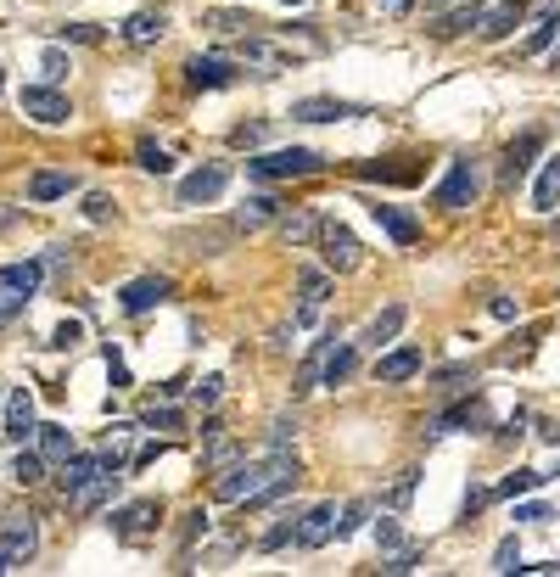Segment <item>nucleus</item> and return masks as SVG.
<instances>
[{"instance_id": "f257e3e1", "label": "nucleus", "mask_w": 560, "mask_h": 577, "mask_svg": "<svg viewBox=\"0 0 560 577\" xmlns=\"http://www.w3.org/2000/svg\"><path fill=\"white\" fill-rule=\"evenodd\" d=\"M292 482H297V454L275 449L269 460L213 471V499H219V505H252V499H264V493H275V488H292Z\"/></svg>"}, {"instance_id": "f03ea898", "label": "nucleus", "mask_w": 560, "mask_h": 577, "mask_svg": "<svg viewBox=\"0 0 560 577\" xmlns=\"http://www.w3.org/2000/svg\"><path fill=\"white\" fill-rule=\"evenodd\" d=\"M325 169V157L320 152H308V146H286V152H264V157H247V174L252 180H308V174H320Z\"/></svg>"}, {"instance_id": "7ed1b4c3", "label": "nucleus", "mask_w": 560, "mask_h": 577, "mask_svg": "<svg viewBox=\"0 0 560 577\" xmlns=\"http://www.w3.org/2000/svg\"><path fill=\"white\" fill-rule=\"evenodd\" d=\"M236 62H252L258 68V79H275L280 68H297V62L308 57V51H292V45H275L264 29H247V34H236Z\"/></svg>"}, {"instance_id": "20e7f679", "label": "nucleus", "mask_w": 560, "mask_h": 577, "mask_svg": "<svg viewBox=\"0 0 560 577\" xmlns=\"http://www.w3.org/2000/svg\"><path fill=\"white\" fill-rule=\"evenodd\" d=\"M40 281H45V264H34V258H23V264H0V325H12L17 314L34 303Z\"/></svg>"}, {"instance_id": "39448f33", "label": "nucleus", "mask_w": 560, "mask_h": 577, "mask_svg": "<svg viewBox=\"0 0 560 577\" xmlns=\"http://www.w3.org/2000/svg\"><path fill=\"white\" fill-rule=\"evenodd\" d=\"M476 197H482V163H476V157H454L443 185L432 191V202L443 213H465V208H476Z\"/></svg>"}, {"instance_id": "423d86ee", "label": "nucleus", "mask_w": 560, "mask_h": 577, "mask_svg": "<svg viewBox=\"0 0 560 577\" xmlns=\"http://www.w3.org/2000/svg\"><path fill=\"white\" fill-rule=\"evenodd\" d=\"M314 247H320V258H325V269H331V275H353V269H359V258H364L359 236H353L342 219H320V241H314Z\"/></svg>"}, {"instance_id": "0eeeda50", "label": "nucleus", "mask_w": 560, "mask_h": 577, "mask_svg": "<svg viewBox=\"0 0 560 577\" xmlns=\"http://www.w3.org/2000/svg\"><path fill=\"white\" fill-rule=\"evenodd\" d=\"M34 549H40V527H34V516H12L6 527H0V577L17 572V566L34 561Z\"/></svg>"}, {"instance_id": "6e6552de", "label": "nucleus", "mask_w": 560, "mask_h": 577, "mask_svg": "<svg viewBox=\"0 0 560 577\" xmlns=\"http://www.w3.org/2000/svg\"><path fill=\"white\" fill-rule=\"evenodd\" d=\"M168 34V6L163 0H152V6H140V12H129L124 23H118V40L135 45V51H146V45H157Z\"/></svg>"}, {"instance_id": "1a4fd4ad", "label": "nucleus", "mask_w": 560, "mask_h": 577, "mask_svg": "<svg viewBox=\"0 0 560 577\" xmlns=\"http://www.w3.org/2000/svg\"><path fill=\"white\" fill-rule=\"evenodd\" d=\"M23 113L45 129H62L73 118V101L62 96L56 85H23Z\"/></svg>"}, {"instance_id": "9d476101", "label": "nucleus", "mask_w": 560, "mask_h": 577, "mask_svg": "<svg viewBox=\"0 0 560 577\" xmlns=\"http://www.w3.org/2000/svg\"><path fill=\"white\" fill-rule=\"evenodd\" d=\"M34 432H40V421H34V393H28V387H6V415H0V437H6V443H28Z\"/></svg>"}, {"instance_id": "9b49d317", "label": "nucleus", "mask_w": 560, "mask_h": 577, "mask_svg": "<svg viewBox=\"0 0 560 577\" xmlns=\"http://www.w3.org/2000/svg\"><path fill=\"white\" fill-rule=\"evenodd\" d=\"M325 297H331V269H303V275H297V314H292L297 331L320 320Z\"/></svg>"}, {"instance_id": "f8f14e48", "label": "nucleus", "mask_w": 560, "mask_h": 577, "mask_svg": "<svg viewBox=\"0 0 560 577\" xmlns=\"http://www.w3.org/2000/svg\"><path fill=\"white\" fill-rule=\"evenodd\" d=\"M224 185H230V169L224 163H202L180 180V208H202V202L224 197Z\"/></svg>"}, {"instance_id": "ddd939ff", "label": "nucleus", "mask_w": 560, "mask_h": 577, "mask_svg": "<svg viewBox=\"0 0 560 577\" xmlns=\"http://www.w3.org/2000/svg\"><path fill=\"white\" fill-rule=\"evenodd\" d=\"M292 118L297 124H348V118H364L359 101H336V96H303L292 101Z\"/></svg>"}, {"instance_id": "4468645a", "label": "nucleus", "mask_w": 560, "mask_h": 577, "mask_svg": "<svg viewBox=\"0 0 560 577\" xmlns=\"http://www.w3.org/2000/svg\"><path fill=\"white\" fill-rule=\"evenodd\" d=\"M157 521H163V505H157V499H135V505L112 510V533L129 538V544H140V538L157 533Z\"/></svg>"}, {"instance_id": "2eb2a0df", "label": "nucleus", "mask_w": 560, "mask_h": 577, "mask_svg": "<svg viewBox=\"0 0 560 577\" xmlns=\"http://www.w3.org/2000/svg\"><path fill=\"white\" fill-rule=\"evenodd\" d=\"M168 292H174V281H168V275H140V281H129L124 292H118V309L140 320V314H152Z\"/></svg>"}, {"instance_id": "dca6fc26", "label": "nucleus", "mask_w": 560, "mask_h": 577, "mask_svg": "<svg viewBox=\"0 0 560 577\" xmlns=\"http://www.w3.org/2000/svg\"><path fill=\"white\" fill-rule=\"evenodd\" d=\"M521 17H527L521 0H493V6H476V34H482V40H504V34L521 29Z\"/></svg>"}, {"instance_id": "f3484780", "label": "nucleus", "mask_w": 560, "mask_h": 577, "mask_svg": "<svg viewBox=\"0 0 560 577\" xmlns=\"http://www.w3.org/2000/svg\"><path fill=\"white\" fill-rule=\"evenodd\" d=\"M336 521H342V510L336 505H314L297 516V549H325L336 538Z\"/></svg>"}, {"instance_id": "a211bd4d", "label": "nucleus", "mask_w": 560, "mask_h": 577, "mask_svg": "<svg viewBox=\"0 0 560 577\" xmlns=\"http://www.w3.org/2000/svg\"><path fill=\"white\" fill-rule=\"evenodd\" d=\"M185 85L191 90H230L236 85V68L224 57H185Z\"/></svg>"}, {"instance_id": "6ab92c4d", "label": "nucleus", "mask_w": 560, "mask_h": 577, "mask_svg": "<svg viewBox=\"0 0 560 577\" xmlns=\"http://www.w3.org/2000/svg\"><path fill=\"white\" fill-rule=\"evenodd\" d=\"M420 365H426V353L404 342V348H392V353H381V359H376V381H381V387H404L409 376H420Z\"/></svg>"}, {"instance_id": "aec40b11", "label": "nucleus", "mask_w": 560, "mask_h": 577, "mask_svg": "<svg viewBox=\"0 0 560 577\" xmlns=\"http://www.w3.org/2000/svg\"><path fill=\"white\" fill-rule=\"evenodd\" d=\"M101 471H107V454H79V449H73L68 460L56 465V488L73 499V493H79L90 477H101Z\"/></svg>"}, {"instance_id": "412c9836", "label": "nucleus", "mask_w": 560, "mask_h": 577, "mask_svg": "<svg viewBox=\"0 0 560 577\" xmlns=\"http://www.w3.org/2000/svg\"><path fill=\"white\" fill-rule=\"evenodd\" d=\"M320 219H325L320 208H292V213H280L275 219V230H280L286 247H308V241H320Z\"/></svg>"}, {"instance_id": "4be33fe9", "label": "nucleus", "mask_w": 560, "mask_h": 577, "mask_svg": "<svg viewBox=\"0 0 560 577\" xmlns=\"http://www.w3.org/2000/svg\"><path fill=\"white\" fill-rule=\"evenodd\" d=\"M370 219H376L381 230H387L392 241H398V247H415L420 241V219L409 208H392V202H376V208H370Z\"/></svg>"}, {"instance_id": "5701e85b", "label": "nucleus", "mask_w": 560, "mask_h": 577, "mask_svg": "<svg viewBox=\"0 0 560 577\" xmlns=\"http://www.w3.org/2000/svg\"><path fill=\"white\" fill-rule=\"evenodd\" d=\"M544 152V135H538V129H527V135H516V141H510V152H504V169H499V180L504 185H516L521 174L532 169V157Z\"/></svg>"}, {"instance_id": "b1692460", "label": "nucleus", "mask_w": 560, "mask_h": 577, "mask_svg": "<svg viewBox=\"0 0 560 577\" xmlns=\"http://www.w3.org/2000/svg\"><path fill=\"white\" fill-rule=\"evenodd\" d=\"M404 320H409V309L404 303H387V309L376 314V320L364 325V337H359V348H387V342H398V331H404Z\"/></svg>"}, {"instance_id": "393cba45", "label": "nucleus", "mask_w": 560, "mask_h": 577, "mask_svg": "<svg viewBox=\"0 0 560 577\" xmlns=\"http://www.w3.org/2000/svg\"><path fill=\"white\" fill-rule=\"evenodd\" d=\"M68 191H79V174H68V169H40L28 180V202H56Z\"/></svg>"}, {"instance_id": "a878e982", "label": "nucleus", "mask_w": 560, "mask_h": 577, "mask_svg": "<svg viewBox=\"0 0 560 577\" xmlns=\"http://www.w3.org/2000/svg\"><path fill=\"white\" fill-rule=\"evenodd\" d=\"M454 426H488V409H482V398H465L460 409H448V415L426 421V437H448Z\"/></svg>"}, {"instance_id": "bb28decb", "label": "nucleus", "mask_w": 560, "mask_h": 577, "mask_svg": "<svg viewBox=\"0 0 560 577\" xmlns=\"http://www.w3.org/2000/svg\"><path fill=\"white\" fill-rule=\"evenodd\" d=\"M359 180H381V185H415L420 163L415 157H392V163H359Z\"/></svg>"}, {"instance_id": "cd10ccee", "label": "nucleus", "mask_w": 560, "mask_h": 577, "mask_svg": "<svg viewBox=\"0 0 560 577\" xmlns=\"http://www.w3.org/2000/svg\"><path fill=\"white\" fill-rule=\"evenodd\" d=\"M275 219H280V202H275V197H269V191H264V197H247V202H241V208H236V219H230V225H236V230H247V236H252V230L275 225Z\"/></svg>"}, {"instance_id": "c85d7f7f", "label": "nucleus", "mask_w": 560, "mask_h": 577, "mask_svg": "<svg viewBox=\"0 0 560 577\" xmlns=\"http://www.w3.org/2000/svg\"><path fill=\"white\" fill-rule=\"evenodd\" d=\"M555 34H560V12H555V6H544L538 23H532V34L516 45V57H544L549 45H555Z\"/></svg>"}, {"instance_id": "c756f323", "label": "nucleus", "mask_w": 560, "mask_h": 577, "mask_svg": "<svg viewBox=\"0 0 560 577\" xmlns=\"http://www.w3.org/2000/svg\"><path fill=\"white\" fill-rule=\"evenodd\" d=\"M353 365H359V342H336L331 353H325V370H320V387H342V381L353 376Z\"/></svg>"}, {"instance_id": "7c9ffc66", "label": "nucleus", "mask_w": 560, "mask_h": 577, "mask_svg": "<svg viewBox=\"0 0 560 577\" xmlns=\"http://www.w3.org/2000/svg\"><path fill=\"white\" fill-rule=\"evenodd\" d=\"M118 488V465H107V471H101V477H90L84 482L79 493H73V510H84V516H90V510H101L107 505V493Z\"/></svg>"}, {"instance_id": "2f4dec72", "label": "nucleus", "mask_w": 560, "mask_h": 577, "mask_svg": "<svg viewBox=\"0 0 560 577\" xmlns=\"http://www.w3.org/2000/svg\"><path fill=\"white\" fill-rule=\"evenodd\" d=\"M336 348V337H325V342H314L308 348V359H303V370H297V381H292V398H303V393H314L320 387V370H325V353Z\"/></svg>"}, {"instance_id": "473e14b6", "label": "nucleus", "mask_w": 560, "mask_h": 577, "mask_svg": "<svg viewBox=\"0 0 560 577\" xmlns=\"http://www.w3.org/2000/svg\"><path fill=\"white\" fill-rule=\"evenodd\" d=\"M560 208V157H549L538 185H532V213H555Z\"/></svg>"}, {"instance_id": "72a5a7b5", "label": "nucleus", "mask_w": 560, "mask_h": 577, "mask_svg": "<svg viewBox=\"0 0 560 577\" xmlns=\"http://www.w3.org/2000/svg\"><path fill=\"white\" fill-rule=\"evenodd\" d=\"M34 437H40V460L51 465V471H56V465H62V460L73 454V437H68V426H40Z\"/></svg>"}, {"instance_id": "f704fd0d", "label": "nucleus", "mask_w": 560, "mask_h": 577, "mask_svg": "<svg viewBox=\"0 0 560 577\" xmlns=\"http://www.w3.org/2000/svg\"><path fill=\"white\" fill-rule=\"evenodd\" d=\"M202 29H213V34H247V29H264L258 17H247V12H202Z\"/></svg>"}, {"instance_id": "c9c22d12", "label": "nucleus", "mask_w": 560, "mask_h": 577, "mask_svg": "<svg viewBox=\"0 0 560 577\" xmlns=\"http://www.w3.org/2000/svg\"><path fill=\"white\" fill-rule=\"evenodd\" d=\"M549 471H510V477L493 488V499H516V493H532V488H544Z\"/></svg>"}, {"instance_id": "e433bc0d", "label": "nucleus", "mask_w": 560, "mask_h": 577, "mask_svg": "<svg viewBox=\"0 0 560 577\" xmlns=\"http://www.w3.org/2000/svg\"><path fill=\"white\" fill-rule=\"evenodd\" d=\"M420 555H426L420 544L392 549V555H381V572H387V577H404V572H415V566H420Z\"/></svg>"}, {"instance_id": "4c0bfd02", "label": "nucleus", "mask_w": 560, "mask_h": 577, "mask_svg": "<svg viewBox=\"0 0 560 577\" xmlns=\"http://www.w3.org/2000/svg\"><path fill=\"white\" fill-rule=\"evenodd\" d=\"M135 163H140L146 174H174V157H168L157 141H140V146H135Z\"/></svg>"}, {"instance_id": "58836bf2", "label": "nucleus", "mask_w": 560, "mask_h": 577, "mask_svg": "<svg viewBox=\"0 0 560 577\" xmlns=\"http://www.w3.org/2000/svg\"><path fill=\"white\" fill-rule=\"evenodd\" d=\"M140 432H180V409L174 404H152L140 415Z\"/></svg>"}, {"instance_id": "ea45409f", "label": "nucleus", "mask_w": 560, "mask_h": 577, "mask_svg": "<svg viewBox=\"0 0 560 577\" xmlns=\"http://www.w3.org/2000/svg\"><path fill=\"white\" fill-rule=\"evenodd\" d=\"M40 73H45V85H62L73 73V62H68V51L62 45H45V57H40Z\"/></svg>"}, {"instance_id": "a19ab883", "label": "nucleus", "mask_w": 560, "mask_h": 577, "mask_svg": "<svg viewBox=\"0 0 560 577\" xmlns=\"http://www.w3.org/2000/svg\"><path fill=\"white\" fill-rule=\"evenodd\" d=\"M269 141V124L264 118H252V124H236L230 129V146H236V152H252V146H264Z\"/></svg>"}, {"instance_id": "79ce46f5", "label": "nucleus", "mask_w": 560, "mask_h": 577, "mask_svg": "<svg viewBox=\"0 0 560 577\" xmlns=\"http://www.w3.org/2000/svg\"><path fill=\"white\" fill-rule=\"evenodd\" d=\"M12 482H17V488L45 482V460H40V454H17V460H12Z\"/></svg>"}, {"instance_id": "37998d69", "label": "nucleus", "mask_w": 560, "mask_h": 577, "mask_svg": "<svg viewBox=\"0 0 560 577\" xmlns=\"http://www.w3.org/2000/svg\"><path fill=\"white\" fill-rule=\"evenodd\" d=\"M84 219H90V225H112V219H118V202H112L107 191H90V197H84Z\"/></svg>"}, {"instance_id": "c03bdc74", "label": "nucleus", "mask_w": 560, "mask_h": 577, "mask_svg": "<svg viewBox=\"0 0 560 577\" xmlns=\"http://www.w3.org/2000/svg\"><path fill=\"white\" fill-rule=\"evenodd\" d=\"M415 477H420V471H398V482L387 488V510H409V499H415Z\"/></svg>"}, {"instance_id": "a18cd8bd", "label": "nucleus", "mask_w": 560, "mask_h": 577, "mask_svg": "<svg viewBox=\"0 0 560 577\" xmlns=\"http://www.w3.org/2000/svg\"><path fill=\"white\" fill-rule=\"evenodd\" d=\"M280 544H297V516H280L275 527L258 538V549H280Z\"/></svg>"}, {"instance_id": "49530a36", "label": "nucleus", "mask_w": 560, "mask_h": 577, "mask_svg": "<svg viewBox=\"0 0 560 577\" xmlns=\"http://www.w3.org/2000/svg\"><path fill=\"white\" fill-rule=\"evenodd\" d=\"M370 510H376V505H370V499H353V505H342V521H336V538H348L353 527H359V521L370 516Z\"/></svg>"}, {"instance_id": "de8ad7c7", "label": "nucleus", "mask_w": 560, "mask_h": 577, "mask_svg": "<svg viewBox=\"0 0 560 577\" xmlns=\"http://www.w3.org/2000/svg\"><path fill=\"white\" fill-rule=\"evenodd\" d=\"M516 566H521V544H516V533H510L499 549H493V572H516Z\"/></svg>"}, {"instance_id": "09e8293b", "label": "nucleus", "mask_w": 560, "mask_h": 577, "mask_svg": "<svg viewBox=\"0 0 560 577\" xmlns=\"http://www.w3.org/2000/svg\"><path fill=\"white\" fill-rule=\"evenodd\" d=\"M376 544H381V555L404 549V533H398V521H392V516H381V521H376Z\"/></svg>"}, {"instance_id": "8fccbe9b", "label": "nucleus", "mask_w": 560, "mask_h": 577, "mask_svg": "<svg viewBox=\"0 0 560 577\" xmlns=\"http://www.w3.org/2000/svg\"><path fill=\"white\" fill-rule=\"evenodd\" d=\"M191 398H196V404H202V409H213V404H219V398H224V376L196 381V387H191Z\"/></svg>"}, {"instance_id": "3c124183", "label": "nucleus", "mask_w": 560, "mask_h": 577, "mask_svg": "<svg viewBox=\"0 0 560 577\" xmlns=\"http://www.w3.org/2000/svg\"><path fill=\"white\" fill-rule=\"evenodd\" d=\"M56 34H62V40H73V45H101V29H96V23H62Z\"/></svg>"}, {"instance_id": "603ef678", "label": "nucleus", "mask_w": 560, "mask_h": 577, "mask_svg": "<svg viewBox=\"0 0 560 577\" xmlns=\"http://www.w3.org/2000/svg\"><path fill=\"white\" fill-rule=\"evenodd\" d=\"M79 337H84V325H79V320H62V325L51 331V348L68 353V348H79Z\"/></svg>"}, {"instance_id": "864d4df0", "label": "nucleus", "mask_w": 560, "mask_h": 577, "mask_svg": "<svg viewBox=\"0 0 560 577\" xmlns=\"http://www.w3.org/2000/svg\"><path fill=\"white\" fill-rule=\"evenodd\" d=\"M202 533H208V516H202V510H191V516H185V527H180V549H191Z\"/></svg>"}, {"instance_id": "5fc2aeb1", "label": "nucleus", "mask_w": 560, "mask_h": 577, "mask_svg": "<svg viewBox=\"0 0 560 577\" xmlns=\"http://www.w3.org/2000/svg\"><path fill=\"white\" fill-rule=\"evenodd\" d=\"M107 376H112V387H129V365L118 348H107Z\"/></svg>"}, {"instance_id": "6e6d98bb", "label": "nucleus", "mask_w": 560, "mask_h": 577, "mask_svg": "<svg viewBox=\"0 0 560 577\" xmlns=\"http://www.w3.org/2000/svg\"><path fill=\"white\" fill-rule=\"evenodd\" d=\"M297 432V421H286V415H280L275 426H269V449H286V437Z\"/></svg>"}, {"instance_id": "4d7b16f0", "label": "nucleus", "mask_w": 560, "mask_h": 577, "mask_svg": "<svg viewBox=\"0 0 560 577\" xmlns=\"http://www.w3.org/2000/svg\"><path fill=\"white\" fill-rule=\"evenodd\" d=\"M488 499H493V493H488V488H471V493H465V521H471V516H476V510L488 505Z\"/></svg>"}, {"instance_id": "13d9d810", "label": "nucleus", "mask_w": 560, "mask_h": 577, "mask_svg": "<svg viewBox=\"0 0 560 577\" xmlns=\"http://www.w3.org/2000/svg\"><path fill=\"white\" fill-rule=\"evenodd\" d=\"M516 521H555L544 505H516Z\"/></svg>"}, {"instance_id": "bf43d9fd", "label": "nucleus", "mask_w": 560, "mask_h": 577, "mask_svg": "<svg viewBox=\"0 0 560 577\" xmlns=\"http://www.w3.org/2000/svg\"><path fill=\"white\" fill-rule=\"evenodd\" d=\"M516 303H510V297H493V320H516Z\"/></svg>"}, {"instance_id": "052dcab7", "label": "nucleus", "mask_w": 560, "mask_h": 577, "mask_svg": "<svg viewBox=\"0 0 560 577\" xmlns=\"http://www.w3.org/2000/svg\"><path fill=\"white\" fill-rule=\"evenodd\" d=\"M381 6H387V12H392V17H404V12H409V6H415V0H381Z\"/></svg>"}, {"instance_id": "680f3d73", "label": "nucleus", "mask_w": 560, "mask_h": 577, "mask_svg": "<svg viewBox=\"0 0 560 577\" xmlns=\"http://www.w3.org/2000/svg\"><path fill=\"white\" fill-rule=\"evenodd\" d=\"M432 12H454V6H465V0H426Z\"/></svg>"}, {"instance_id": "e2e57ef3", "label": "nucleus", "mask_w": 560, "mask_h": 577, "mask_svg": "<svg viewBox=\"0 0 560 577\" xmlns=\"http://www.w3.org/2000/svg\"><path fill=\"white\" fill-rule=\"evenodd\" d=\"M0 96H6V73H0Z\"/></svg>"}, {"instance_id": "0e129e2a", "label": "nucleus", "mask_w": 560, "mask_h": 577, "mask_svg": "<svg viewBox=\"0 0 560 577\" xmlns=\"http://www.w3.org/2000/svg\"><path fill=\"white\" fill-rule=\"evenodd\" d=\"M0 404H6V381H0Z\"/></svg>"}, {"instance_id": "69168bd1", "label": "nucleus", "mask_w": 560, "mask_h": 577, "mask_svg": "<svg viewBox=\"0 0 560 577\" xmlns=\"http://www.w3.org/2000/svg\"><path fill=\"white\" fill-rule=\"evenodd\" d=\"M286 6H303V0H286Z\"/></svg>"}]
</instances>
